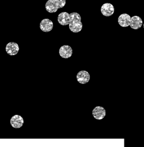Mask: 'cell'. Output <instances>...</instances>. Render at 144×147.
Instances as JSON below:
<instances>
[{
	"label": "cell",
	"instance_id": "obj_10",
	"mask_svg": "<svg viewBox=\"0 0 144 147\" xmlns=\"http://www.w3.org/2000/svg\"><path fill=\"white\" fill-rule=\"evenodd\" d=\"M53 23L48 19H43L41 23L40 28L44 32H49L53 28Z\"/></svg>",
	"mask_w": 144,
	"mask_h": 147
},
{
	"label": "cell",
	"instance_id": "obj_12",
	"mask_svg": "<svg viewBox=\"0 0 144 147\" xmlns=\"http://www.w3.org/2000/svg\"><path fill=\"white\" fill-rule=\"evenodd\" d=\"M131 16L127 14H122L118 18V23L122 27H127L130 26Z\"/></svg>",
	"mask_w": 144,
	"mask_h": 147
},
{
	"label": "cell",
	"instance_id": "obj_8",
	"mask_svg": "<svg viewBox=\"0 0 144 147\" xmlns=\"http://www.w3.org/2000/svg\"><path fill=\"white\" fill-rule=\"evenodd\" d=\"M10 124L15 129H19L23 126L24 124V119L19 115H15L10 119Z\"/></svg>",
	"mask_w": 144,
	"mask_h": 147
},
{
	"label": "cell",
	"instance_id": "obj_9",
	"mask_svg": "<svg viewBox=\"0 0 144 147\" xmlns=\"http://www.w3.org/2000/svg\"><path fill=\"white\" fill-rule=\"evenodd\" d=\"M92 116L96 119H102L106 116V111L102 107H96L92 111Z\"/></svg>",
	"mask_w": 144,
	"mask_h": 147
},
{
	"label": "cell",
	"instance_id": "obj_2",
	"mask_svg": "<svg viewBox=\"0 0 144 147\" xmlns=\"http://www.w3.org/2000/svg\"><path fill=\"white\" fill-rule=\"evenodd\" d=\"M66 3V0H48L45 5V8L47 12L54 13L59 9L63 8Z\"/></svg>",
	"mask_w": 144,
	"mask_h": 147
},
{
	"label": "cell",
	"instance_id": "obj_3",
	"mask_svg": "<svg viewBox=\"0 0 144 147\" xmlns=\"http://www.w3.org/2000/svg\"><path fill=\"white\" fill-rule=\"evenodd\" d=\"M73 54L72 47L68 45H63L59 49V54L61 57L68 59L71 57Z\"/></svg>",
	"mask_w": 144,
	"mask_h": 147
},
{
	"label": "cell",
	"instance_id": "obj_6",
	"mask_svg": "<svg viewBox=\"0 0 144 147\" xmlns=\"http://www.w3.org/2000/svg\"><path fill=\"white\" fill-rule=\"evenodd\" d=\"M77 81L81 84H86L90 80V75L86 71H79L77 75Z\"/></svg>",
	"mask_w": 144,
	"mask_h": 147
},
{
	"label": "cell",
	"instance_id": "obj_13",
	"mask_svg": "<svg viewBox=\"0 0 144 147\" xmlns=\"http://www.w3.org/2000/svg\"></svg>",
	"mask_w": 144,
	"mask_h": 147
},
{
	"label": "cell",
	"instance_id": "obj_11",
	"mask_svg": "<svg viewBox=\"0 0 144 147\" xmlns=\"http://www.w3.org/2000/svg\"><path fill=\"white\" fill-rule=\"evenodd\" d=\"M58 21L59 23L62 26L69 25L70 22V14L67 12L61 13L58 15Z\"/></svg>",
	"mask_w": 144,
	"mask_h": 147
},
{
	"label": "cell",
	"instance_id": "obj_5",
	"mask_svg": "<svg viewBox=\"0 0 144 147\" xmlns=\"http://www.w3.org/2000/svg\"><path fill=\"white\" fill-rule=\"evenodd\" d=\"M143 24L142 19L138 16H133L131 18L130 26L133 30H138L142 27Z\"/></svg>",
	"mask_w": 144,
	"mask_h": 147
},
{
	"label": "cell",
	"instance_id": "obj_1",
	"mask_svg": "<svg viewBox=\"0 0 144 147\" xmlns=\"http://www.w3.org/2000/svg\"><path fill=\"white\" fill-rule=\"evenodd\" d=\"M69 28L73 33H78L82 29V23L81 17L77 13H72L70 14V22Z\"/></svg>",
	"mask_w": 144,
	"mask_h": 147
},
{
	"label": "cell",
	"instance_id": "obj_4",
	"mask_svg": "<svg viewBox=\"0 0 144 147\" xmlns=\"http://www.w3.org/2000/svg\"><path fill=\"white\" fill-rule=\"evenodd\" d=\"M101 12L102 14L105 16H112L114 13V7L111 3H104L101 6Z\"/></svg>",
	"mask_w": 144,
	"mask_h": 147
},
{
	"label": "cell",
	"instance_id": "obj_7",
	"mask_svg": "<svg viewBox=\"0 0 144 147\" xmlns=\"http://www.w3.org/2000/svg\"><path fill=\"white\" fill-rule=\"evenodd\" d=\"M19 51V47L17 44L11 42L8 43L6 46V51L9 55H15Z\"/></svg>",
	"mask_w": 144,
	"mask_h": 147
}]
</instances>
